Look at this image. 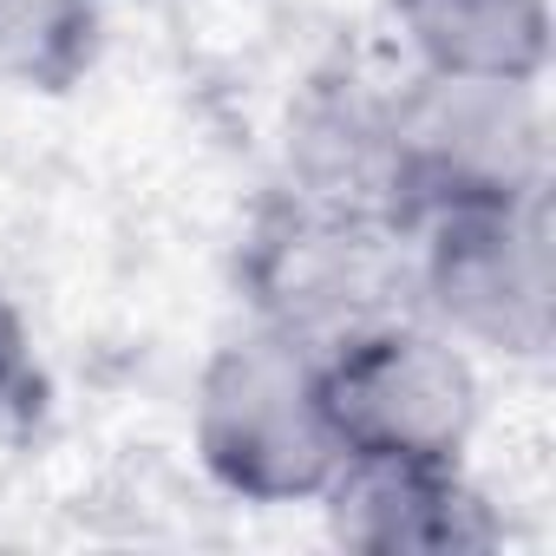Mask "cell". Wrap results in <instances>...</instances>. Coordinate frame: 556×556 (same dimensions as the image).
I'll use <instances>...</instances> for the list:
<instances>
[{"mask_svg":"<svg viewBox=\"0 0 556 556\" xmlns=\"http://www.w3.org/2000/svg\"><path fill=\"white\" fill-rule=\"evenodd\" d=\"M315 504L328 510L334 543L367 556H484L504 543V523L465 478V458H341Z\"/></svg>","mask_w":556,"mask_h":556,"instance_id":"8992f818","label":"cell"},{"mask_svg":"<svg viewBox=\"0 0 556 556\" xmlns=\"http://www.w3.org/2000/svg\"><path fill=\"white\" fill-rule=\"evenodd\" d=\"M413 308L458 348L543 361L556 334L549 197L426 216L413 229Z\"/></svg>","mask_w":556,"mask_h":556,"instance_id":"277c9868","label":"cell"},{"mask_svg":"<svg viewBox=\"0 0 556 556\" xmlns=\"http://www.w3.org/2000/svg\"><path fill=\"white\" fill-rule=\"evenodd\" d=\"M321 406L341 458H439L458 465L478 432L471 348L439 334L426 315L374 321L315 354Z\"/></svg>","mask_w":556,"mask_h":556,"instance_id":"5b68a950","label":"cell"},{"mask_svg":"<svg viewBox=\"0 0 556 556\" xmlns=\"http://www.w3.org/2000/svg\"><path fill=\"white\" fill-rule=\"evenodd\" d=\"M419 73L543 86L549 73V0H387Z\"/></svg>","mask_w":556,"mask_h":556,"instance_id":"52a82bcc","label":"cell"},{"mask_svg":"<svg viewBox=\"0 0 556 556\" xmlns=\"http://www.w3.org/2000/svg\"><path fill=\"white\" fill-rule=\"evenodd\" d=\"M99 0H0V92L60 99L99 66Z\"/></svg>","mask_w":556,"mask_h":556,"instance_id":"ba28073f","label":"cell"},{"mask_svg":"<svg viewBox=\"0 0 556 556\" xmlns=\"http://www.w3.org/2000/svg\"><path fill=\"white\" fill-rule=\"evenodd\" d=\"M190 432L203 471L242 504H315L341 471L315 348L275 328H249L203 361Z\"/></svg>","mask_w":556,"mask_h":556,"instance_id":"3957f363","label":"cell"},{"mask_svg":"<svg viewBox=\"0 0 556 556\" xmlns=\"http://www.w3.org/2000/svg\"><path fill=\"white\" fill-rule=\"evenodd\" d=\"M387 184L413 236L426 216L549 197V131L536 86L413 73L387 92Z\"/></svg>","mask_w":556,"mask_h":556,"instance_id":"7a4b0ae2","label":"cell"},{"mask_svg":"<svg viewBox=\"0 0 556 556\" xmlns=\"http://www.w3.org/2000/svg\"><path fill=\"white\" fill-rule=\"evenodd\" d=\"M242 295L255 328H275L302 348H334L374 321L413 308V236L387 216L282 190L268 197L242 236Z\"/></svg>","mask_w":556,"mask_h":556,"instance_id":"6da1fadb","label":"cell"},{"mask_svg":"<svg viewBox=\"0 0 556 556\" xmlns=\"http://www.w3.org/2000/svg\"><path fill=\"white\" fill-rule=\"evenodd\" d=\"M40 361H34V334L27 315L14 308V295H0V419H27L40 406Z\"/></svg>","mask_w":556,"mask_h":556,"instance_id":"9c48e42d","label":"cell"}]
</instances>
